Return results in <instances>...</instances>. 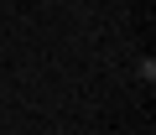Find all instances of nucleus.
I'll list each match as a JSON object with an SVG mask.
<instances>
[{
	"label": "nucleus",
	"instance_id": "f257e3e1",
	"mask_svg": "<svg viewBox=\"0 0 156 135\" xmlns=\"http://www.w3.org/2000/svg\"><path fill=\"white\" fill-rule=\"evenodd\" d=\"M135 78H140V83H146V88H151V83H156V57H140V62H135Z\"/></svg>",
	"mask_w": 156,
	"mask_h": 135
}]
</instances>
